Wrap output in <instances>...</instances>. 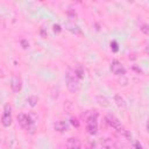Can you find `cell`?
I'll return each instance as SVG.
<instances>
[{
	"label": "cell",
	"mask_w": 149,
	"mask_h": 149,
	"mask_svg": "<svg viewBox=\"0 0 149 149\" xmlns=\"http://www.w3.org/2000/svg\"><path fill=\"white\" fill-rule=\"evenodd\" d=\"M65 80H66V87L70 92L74 93L79 90V81H78V77L74 74V71L68 70L65 74Z\"/></svg>",
	"instance_id": "6da1fadb"
},
{
	"label": "cell",
	"mask_w": 149,
	"mask_h": 149,
	"mask_svg": "<svg viewBox=\"0 0 149 149\" xmlns=\"http://www.w3.org/2000/svg\"><path fill=\"white\" fill-rule=\"evenodd\" d=\"M106 122H107L111 127H113L115 130H118V132H120V133H123V132H125V129H123L121 122H120L119 119H116L113 114H107V115H106Z\"/></svg>",
	"instance_id": "7a4b0ae2"
},
{
	"label": "cell",
	"mask_w": 149,
	"mask_h": 149,
	"mask_svg": "<svg viewBox=\"0 0 149 149\" xmlns=\"http://www.w3.org/2000/svg\"><path fill=\"white\" fill-rule=\"evenodd\" d=\"M17 122L20 123V126H21V127H23V128L28 129V128L33 125L34 120L31 119V116H30V115H27V114L21 113V114H19V115H17Z\"/></svg>",
	"instance_id": "3957f363"
},
{
	"label": "cell",
	"mask_w": 149,
	"mask_h": 149,
	"mask_svg": "<svg viewBox=\"0 0 149 149\" xmlns=\"http://www.w3.org/2000/svg\"><path fill=\"white\" fill-rule=\"evenodd\" d=\"M111 71L114 73V74H118V76H122L126 73V69L123 68V65L118 62V61H113L111 63Z\"/></svg>",
	"instance_id": "277c9868"
},
{
	"label": "cell",
	"mask_w": 149,
	"mask_h": 149,
	"mask_svg": "<svg viewBox=\"0 0 149 149\" xmlns=\"http://www.w3.org/2000/svg\"><path fill=\"white\" fill-rule=\"evenodd\" d=\"M10 88L15 93H17V92L21 91V88H22V81H21V79L19 77H16V76H13L12 77V79H10Z\"/></svg>",
	"instance_id": "5b68a950"
},
{
	"label": "cell",
	"mask_w": 149,
	"mask_h": 149,
	"mask_svg": "<svg viewBox=\"0 0 149 149\" xmlns=\"http://www.w3.org/2000/svg\"><path fill=\"white\" fill-rule=\"evenodd\" d=\"M66 149H80V142L76 137H70L66 141Z\"/></svg>",
	"instance_id": "8992f818"
},
{
	"label": "cell",
	"mask_w": 149,
	"mask_h": 149,
	"mask_svg": "<svg viewBox=\"0 0 149 149\" xmlns=\"http://www.w3.org/2000/svg\"><path fill=\"white\" fill-rule=\"evenodd\" d=\"M54 128L58 133H64V132L68 130V125H66V122H64L62 120H58V121H56L54 123Z\"/></svg>",
	"instance_id": "52a82bcc"
},
{
	"label": "cell",
	"mask_w": 149,
	"mask_h": 149,
	"mask_svg": "<svg viewBox=\"0 0 149 149\" xmlns=\"http://www.w3.org/2000/svg\"><path fill=\"white\" fill-rule=\"evenodd\" d=\"M95 100H97V102H98L101 107H108V106H109V100H108L105 95H102V94H98V95L95 97Z\"/></svg>",
	"instance_id": "ba28073f"
},
{
	"label": "cell",
	"mask_w": 149,
	"mask_h": 149,
	"mask_svg": "<svg viewBox=\"0 0 149 149\" xmlns=\"http://www.w3.org/2000/svg\"><path fill=\"white\" fill-rule=\"evenodd\" d=\"M65 28H66L69 31H71L72 34H80L79 27H78L77 24H74L73 22H68V23L65 24Z\"/></svg>",
	"instance_id": "9c48e42d"
},
{
	"label": "cell",
	"mask_w": 149,
	"mask_h": 149,
	"mask_svg": "<svg viewBox=\"0 0 149 149\" xmlns=\"http://www.w3.org/2000/svg\"><path fill=\"white\" fill-rule=\"evenodd\" d=\"M1 123H2V126H5V127L10 126V125H12V116H10V114L3 113V114L1 115Z\"/></svg>",
	"instance_id": "30bf717a"
},
{
	"label": "cell",
	"mask_w": 149,
	"mask_h": 149,
	"mask_svg": "<svg viewBox=\"0 0 149 149\" xmlns=\"http://www.w3.org/2000/svg\"><path fill=\"white\" fill-rule=\"evenodd\" d=\"M114 101H115V104H116L120 108H125V107H126L125 99H123L120 94H115V95H114Z\"/></svg>",
	"instance_id": "8fae6325"
},
{
	"label": "cell",
	"mask_w": 149,
	"mask_h": 149,
	"mask_svg": "<svg viewBox=\"0 0 149 149\" xmlns=\"http://www.w3.org/2000/svg\"><path fill=\"white\" fill-rule=\"evenodd\" d=\"M73 71H74V74L78 77V79H83V78H84L85 72H84V69H83L80 65H77Z\"/></svg>",
	"instance_id": "7c38bea8"
},
{
	"label": "cell",
	"mask_w": 149,
	"mask_h": 149,
	"mask_svg": "<svg viewBox=\"0 0 149 149\" xmlns=\"http://www.w3.org/2000/svg\"><path fill=\"white\" fill-rule=\"evenodd\" d=\"M37 102H38V98L36 95H30L28 98V104H29L30 107H35L37 105Z\"/></svg>",
	"instance_id": "4fadbf2b"
},
{
	"label": "cell",
	"mask_w": 149,
	"mask_h": 149,
	"mask_svg": "<svg viewBox=\"0 0 149 149\" xmlns=\"http://www.w3.org/2000/svg\"><path fill=\"white\" fill-rule=\"evenodd\" d=\"M86 130H87L88 134L95 135L97 132H98V126H90V125H86Z\"/></svg>",
	"instance_id": "5bb4252c"
},
{
	"label": "cell",
	"mask_w": 149,
	"mask_h": 149,
	"mask_svg": "<svg viewBox=\"0 0 149 149\" xmlns=\"http://www.w3.org/2000/svg\"><path fill=\"white\" fill-rule=\"evenodd\" d=\"M111 49H112L113 52H116V51L119 50V44H118L116 41H112V42H111Z\"/></svg>",
	"instance_id": "9a60e30c"
},
{
	"label": "cell",
	"mask_w": 149,
	"mask_h": 149,
	"mask_svg": "<svg viewBox=\"0 0 149 149\" xmlns=\"http://www.w3.org/2000/svg\"><path fill=\"white\" fill-rule=\"evenodd\" d=\"M141 31L146 35H149V24H142L141 26Z\"/></svg>",
	"instance_id": "2e32d148"
},
{
	"label": "cell",
	"mask_w": 149,
	"mask_h": 149,
	"mask_svg": "<svg viewBox=\"0 0 149 149\" xmlns=\"http://www.w3.org/2000/svg\"><path fill=\"white\" fill-rule=\"evenodd\" d=\"M20 44H21V47H22L23 49H28V48H29V42H28L27 40H24V38H22V40L20 41Z\"/></svg>",
	"instance_id": "e0dca14e"
},
{
	"label": "cell",
	"mask_w": 149,
	"mask_h": 149,
	"mask_svg": "<svg viewBox=\"0 0 149 149\" xmlns=\"http://www.w3.org/2000/svg\"><path fill=\"white\" fill-rule=\"evenodd\" d=\"M52 29H54V31H55L56 34H59V33L62 31V27H61L59 24H54Z\"/></svg>",
	"instance_id": "ac0fdd59"
},
{
	"label": "cell",
	"mask_w": 149,
	"mask_h": 149,
	"mask_svg": "<svg viewBox=\"0 0 149 149\" xmlns=\"http://www.w3.org/2000/svg\"><path fill=\"white\" fill-rule=\"evenodd\" d=\"M10 111H12V108H10L9 104H6V105L3 106V113H6V114H10Z\"/></svg>",
	"instance_id": "d6986e66"
},
{
	"label": "cell",
	"mask_w": 149,
	"mask_h": 149,
	"mask_svg": "<svg viewBox=\"0 0 149 149\" xmlns=\"http://www.w3.org/2000/svg\"><path fill=\"white\" fill-rule=\"evenodd\" d=\"M66 14L70 16V17H74L77 14H76V12L73 10V9H68V12H66Z\"/></svg>",
	"instance_id": "ffe728a7"
},
{
	"label": "cell",
	"mask_w": 149,
	"mask_h": 149,
	"mask_svg": "<svg viewBox=\"0 0 149 149\" xmlns=\"http://www.w3.org/2000/svg\"><path fill=\"white\" fill-rule=\"evenodd\" d=\"M71 123H72L74 127H78V126H79V122H78V120H77L76 118H72V119H71Z\"/></svg>",
	"instance_id": "44dd1931"
},
{
	"label": "cell",
	"mask_w": 149,
	"mask_h": 149,
	"mask_svg": "<svg viewBox=\"0 0 149 149\" xmlns=\"http://www.w3.org/2000/svg\"><path fill=\"white\" fill-rule=\"evenodd\" d=\"M41 36H42L43 38H45V37L48 36V33H45V30H44V29H41Z\"/></svg>",
	"instance_id": "7402d4cb"
},
{
	"label": "cell",
	"mask_w": 149,
	"mask_h": 149,
	"mask_svg": "<svg viewBox=\"0 0 149 149\" xmlns=\"http://www.w3.org/2000/svg\"><path fill=\"white\" fill-rule=\"evenodd\" d=\"M146 54H147V55H149V44L146 47Z\"/></svg>",
	"instance_id": "603a6c76"
},
{
	"label": "cell",
	"mask_w": 149,
	"mask_h": 149,
	"mask_svg": "<svg viewBox=\"0 0 149 149\" xmlns=\"http://www.w3.org/2000/svg\"><path fill=\"white\" fill-rule=\"evenodd\" d=\"M136 149H142V147H141V144H140L139 142L136 143Z\"/></svg>",
	"instance_id": "cb8c5ba5"
},
{
	"label": "cell",
	"mask_w": 149,
	"mask_h": 149,
	"mask_svg": "<svg viewBox=\"0 0 149 149\" xmlns=\"http://www.w3.org/2000/svg\"><path fill=\"white\" fill-rule=\"evenodd\" d=\"M147 130H148V133H149V119H148V121H147Z\"/></svg>",
	"instance_id": "d4e9b609"
},
{
	"label": "cell",
	"mask_w": 149,
	"mask_h": 149,
	"mask_svg": "<svg viewBox=\"0 0 149 149\" xmlns=\"http://www.w3.org/2000/svg\"><path fill=\"white\" fill-rule=\"evenodd\" d=\"M101 149H109V147H107V146H104V147H101Z\"/></svg>",
	"instance_id": "484cf974"
}]
</instances>
